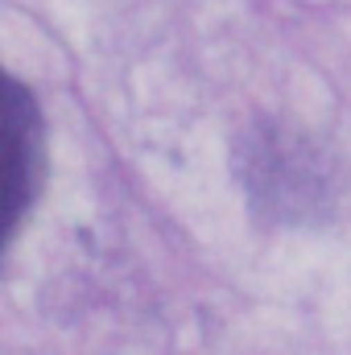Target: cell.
<instances>
[{"mask_svg": "<svg viewBox=\"0 0 351 355\" xmlns=\"http://www.w3.org/2000/svg\"><path fill=\"white\" fill-rule=\"evenodd\" d=\"M42 174V116L29 91L0 71V252L21 227Z\"/></svg>", "mask_w": 351, "mask_h": 355, "instance_id": "obj_1", "label": "cell"}]
</instances>
